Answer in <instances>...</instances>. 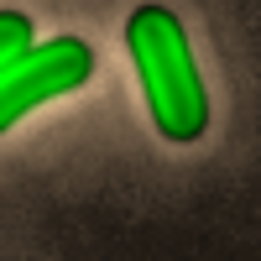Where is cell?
<instances>
[{
	"instance_id": "cell-1",
	"label": "cell",
	"mask_w": 261,
	"mask_h": 261,
	"mask_svg": "<svg viewBox=\"0 0 261 261\" xmlns=\"http://www.w3.org/2000/svg\"><path fill=\"white\" fill-rule=\"evenodd\" d=\"M125 47L136 63L151 125L167 141H199L209 125V89L199 79L188 32L167 6H136L125 21Z\"/></svg>"
},
{
	"instance_id": "cell-2",
	"label": "cell",
	"mask_w": 261,
	"mask_h": 261,
	"mask_svg": "<svg viewBox=\"0 0 261 261\" xmlns=\"http://www.w3.org/2000/svg\"><path fill=\"white\" fill-rule=\"evenodd\" d=\"M89 73H94V47L84 37L32 42L21 58H11L0 68V130H11L37 105H47L58 94H73L79 84H89Z\"/></svg>"
},
{
	"instance_id": "cell-3",
	"label": "cell",
	"mask_w": 261,
	"mask_h": 261,
	"mask_svg": "<svg viewBox=\"0 0 261 261\" xmlns=\"http://www.w3.org/2000/svg\"><path fill=\"white\" fill-rule=\"evenodd\" d=\"M32 47V16L27 11H0V68Z\"/></svg>"
}]
</instances>
